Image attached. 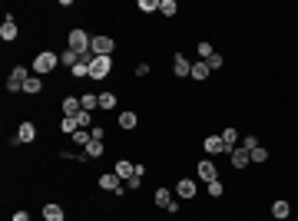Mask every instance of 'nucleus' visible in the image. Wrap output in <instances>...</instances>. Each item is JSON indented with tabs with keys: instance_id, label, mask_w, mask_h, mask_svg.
Here are the masks:
<instances>
[{
	"instance_id": "obj_1",
	"label": "nucleus",
	"mask_w": 298,
	"mask_h": 221,
	"mask_svg": "<svg viewBox=\"0 0 298 221\" xmlns=\"http://www.w3.org/2000/svg\"><path fill=\"white\" fill-rule=\"evenodd\" d=\"M93 36L90 33H86V30H70V36H67V50H73V53H77V56H86V53H93Z\"/></svg>"
},
{
	"instance_id": "obj_2",
	"label": "nucleus",
	"mask_w": 298,
	"mask_h": 221,
	"mask_svg": "<svg viewBox=\"0 0 298 221\" xmlns=\"http://www.w3.org/2000/svg\"><path fill=\"white\" fill-rule=\"evenodd\" d=\"M56 63H60V56L53 53V50H43V53L34 56V76H47V73H53Z\"/></svg>"
},
{
	"instance_id": "obj_3",
	"label": "nucleus",
	"mask_w": 298,
	"mask_h": 221,
	"mask_svg": "<svg viewBox=\"0 0 298 221\" xmlns=\"http://www.w3.org/2000/svg\"><path fill=\"white\" fill-rule=\"evenodd\" d=\"M34 76L27 66H14L10 69V76H7V93H23V86H27V79Z\"/></svg>"
},
{
	"instance_id": "obj_4",
	"label": "nucleus",
	"mask_w": 298,
	"mask_h": 221,
	"mask_svg": "<svg viewBox=\"0 0 298 221\" xmlns=\"http://www.w3.org/2000/svg\"><path fill=\"white\" fill-rule=\"evenodd\" d=\"M103 192H113V195H126V185H123V179H119L116 172H103L100 175V182H96Z\"/></svg>"
},
{
	"instance_id": "obj_5",
	"label": "nucleus",
	"mask_w": 298,
	"mask_h": 221,
	"mask_svg": "<svg viewBox=\"0 0 298 221\" xmlns=\"http://www.w3.org/2000/svg\"><path fill=\"white\" fill-rule=\"evenodd\" d=\"M110 69H113V56H96V60L90 63V79H106L110 76Z\"/></svg>"
},
{
	"instance_id": "obj_6",
	"label": "nucleus",
	"mask_w": 298,
	"mask_h": 221,
	"mask_svg": "<svg viewBox=\"0 0 298 221\" xmlns=\"http://www.w3.org/2000/svg\"><path fill=\"white\" fill-rule=\"evenodd\" d=\"M202 149H206V155H229L232 149L225 142H222V136H209L206 142H202Z\"/></svg>"
},
{
	"instance_id": "obj_7",
	"label": "nucleus",
	"mask_w": 298,
	"mask_h": 221,
	"mask_svg": "<svg viewBox=\"0 0 298 221\" xmlns=\"http://www.w3.org/2000/svg\"><path fill=\"white\" fill-rule=\"evenodd\" d=\"M229 162H232V168H239V172H242V168H249V165H252V155H249V149L236 145V149L229 152Z\"/></svg>"
},
{
	"instance_id": "obj_8",
	"label": "nucleus",
	"mask_w": 298,
	"mask_h": 221,
	"mask_svg": "<svg viewBox=\"0 0 298 221\" xmlns=\"http://www.w3.org/2000/svg\"><path fill=\"white\" fill-rule=\"evenodd\" d=\"M93 56H113V50H116V43H113V36H93Z\"/></svg>"
},
{
	"instance_id": "obj_9",
	"label": "nucleus",
	"mask_w": 298,
	"mask_h": 221,
	"mask_svg": "<svg viewBox=\"0 0 298 221\" xmlns=\"http://www.w3.org/2000/svg\"><path fill=\"white\" fill-rule=\"evenodd\" d=\"M173 73H176V76H179V79L192 76V63H189V60H186V56H182V53H176V56H173Z\"/></svg>"
},
{
	"instance_id": "obj_10",
	"label": "nucleus",
	"mask_w": 298,
	"mask_h": 221,
	"mask_svg": "<svg viewBox=\"0 0 298 221\" xmlns=\"http://www.w3.org/2000/svg\"><path fill=\"white\" fill-rule=\"evenodd\" d=\"M0 40H7V43L17 40V17L14 14H7V20L0 23Z\"/></svg>"
},
{
	"instance_id": "obj_11",
	"label": "nucleus",
	"mask_w": 298,
	"mask_h": 221,
	"mask_svg": "<svg viewBox=\"0 0 298 221\" xmlns=\"http://www.w3.org/2000/svg\"><path fill=\"white\" fill-rule=\"evenodd\" d=\"M195 168H199V179L206 182V185H209V182H215V179H219V168L212 165V159H202Z\"/></svg>"
},
{
	"instance_id": "obj_12",
	"label": "nucleus",
	"mask_w": 298,
	"mask_h": 221,
	"mask_svg": "<svg viewBox=\"0 0 298 221\" xmlns=\"http://www.w3.org/2000/svg\"><path fill=\"white\" fill-rule=\"evenodd\" d=\"M116 122H119V129H123V132H133L139 125V116L133 109H126V112H119V116H116Z\"/></svg>"
},
{
	"instance_id": "obj_13",
	"label": "nucleus",
	"mask_w": 298,
	"mask_h": 221,
	"mask_svg": "<svg viewBox=\"0 0 298 221\" xmlns=\"http://www.w3.org/2000/svg\"><path fill=\"white\" fill-rule=\"evenodd\" d=\"M176 195L186 198V201H192L195 198V182L192 179H179V182H176Z\"/></svg>"
},
{
	"instance_id": "obj_14",
	"label": "nucleus",
	"mask_w": 298,
	"mask_h": 221,
	"mask_svg": "<svg viewBox=\"0 0 298 221\" xmlns=\"http://www.w3.org/2000/svg\"><path fill=\"white\" fill-rule=\"evenodd\" d=\"M60 109H63V116H80V112H83V106H80V96H63Z\"/></svg>"
},
{
	"instance_id": "obj_15",
	"label": "nucleus",
	"mask_w": 298,
	"mask_h": 221,
	"mask_svg": "<svg viewBox=\"0 0 298 221\" xmlns=\"http://www.w3.org/2000/svg\"><path fill=\"white\" fill-rule=\"evenodd\" d=\"M288 214H291V205H288V201H285V198H275V201H272V218L285 221V218H288Z\"/></svg>"
},
{
	"instance_id": "obj_16",
	"label": "nucleus",
	"mask_w": 298,
	"mask_h": 221,
	"mask_svg": "<svg viewBox=\"0 0 298 221\" xmlns=\"http://www.w3.org/2000/svg\"><path fill=\"white\" fill-rule=\"evenodd\" d=\"M37 139V125L34 122H20V129H17V145L20 142H34Z\"/></svg>"
},
{
	"instance_id": "obj_17",
	"label": "nucleus",
	"mask_w": 298,
	"mask_h": 221,
	"mask_svg": "<svg viewBox=\"0 0 298 221\" xmlns=\"http://www.w3.org/2000/svg\"><path fill=\"white\" fill-rule=\"evenodd\" d=\"M43 221H67V211L60 205H43Z\"/></svg>"
},
{
	"instance_id": "obj_18",
	"label": "nucleus",
	"mask_w": 298,
	"mask_h": 221,
	"mask_svg": "<svg viewBox=\"0 0 298 221\" xmlns=\"http://www.w3.org/2000/svg\"><path fill=\"white\" fill-rule=\"evenodd\" d=\"M80 106H83V112H96L100 109V93H86V96H80Z\"/></svg>"
},
{
	"instance_id": "obj_19",
	"label": "nucleus",
	"mask_w": 298,
	"mask_h": 221,
	"mask_svg": "<svg viewBox=\"0 0 298 221\" xmlns=\"http://www.w3.org/2000/svg\"><path fill=\"white\" fill-rule=\"evenodd\" d=\"M113 172H116L119 179H133V172H136V165H133V162H126V159H119L116 165H113Z\"/></svg>"
},
{
	"instance_id": "obj_20",
	"label": "nucleus",
	"mask_w": 298,
	"mask_h": 221,
	"mask_svg": "<svg viewBox=\"0 0 298 221\" xmlns=\"http://www.w3.org/2000/svg\"><path fill=\"white\" fill-rule=\"evenodd\" d=\"M153 201H156V208H169L173 205V192H169V188H156Z\"/></svg>"
},
{
	"instance_id": "obj_21",
	"label": "nucleus",
	"mask_w": 298,
	"mask_h": 221,
	"mask_svg": "<svg viewBox=\"0 0 298 221\" xmlns=\"http://www.w3.org/2000/svg\"><path fill=\"white\" fill-rule=\"evenodd\" d=\"M77 129H80L77 116H63V119H60V132H63V136H73Z\"/></svg>"
},
{
	"instance_id": "obj_22",
	"label": "nucleus",
	"mask_w": 298,
	"mask_h": 221,
	"mask_svg": "<svg viewBox=\"0 0 298 221\" xmlns=\"http://www.w3.org/2000/svg\"><path fill=\"white\" fill-rule=\"evenodd\" d=\"M143 175H146V168H143V165H136V172H133V179H126V192H136V188L143 185Z\"/></svg>"
},
{
	"instance_id": "obj_23",
	"label": "nucleus",
	"mask_w": 298,
	"mask_h": 221,
	"mask_svg": "<svg viewBox=\"0 0 298 221\" xmlns=\"http://www.w3.org/2000/svg\"><path fill=\"white\" fill-rule=\"evenodd\" d=\"M209 73H212V69H209V63H206V60L192 63V79H209Z\"/></svg>"
},
{
	"instance_id": "obj_24",
	"label": "nucleus",
	"mask_w": 298,
	"mask_h": 221,
	"mask_svg": "<svg viewBox=\"0 0 298 221\" xmlns=\"http://www.w3.org/2000/svg\"><path fill=\"white\" fill-rule=\"evenodd\" d=\"M70 139H73V142H77V145H80V149H86V145H90V142H93V136H90V129H77V132H73V136H70Z\"/></svg>"
},
{
	"instance_id": "obj_25",
	"label": "nucleus",
	"mask_w": 298,
	"mask_h": 221,
	"mask_svg": "<svg viewBox=\"0 0 298 221\" xmlns=\"http://www.w3.org/2000/svg\"><path fill=\"white\" fill-rule=\"evenodd\" d=\"M23 93H30V96L43 93V76H30V79H27V86H23Z\"/></svg>"
},
{
	"instance_id": "obj_26",
	"label": "nucleus",
	"mask_w": 298,
	"mask_h": 221,
	"mask_svg": "<svg viewBox=\"0 0 298 221\" xmlns=\"http://www.w3.org/2000/svg\"><path fill=\"white\" fill-rule=\"evenodd\" d=\"M103 152H106V149H103V142H96V139H93V142L83 149V155H86V159H100Z\"/></svg>"
},
{
	"instance_id": "obj_27",
	"label": "nucleus",
	"mask_w": 298,
	"mask_h": 221,
	"mask_svg": "<svg viewBox=\"0 0 298 221\" xmlns=\"http://www.w3.org/2000/svg\"><path fill=\"white\" fill-rule=\"evenodd\" d=\"M159 14L162 17H176L179 14V4H176V0H159Z\"/></svg>"
},
{
	"instance_id": "obj_28",
	"label": "nucleus",
	"mask_w": 298,
	"mask_h": 221,
	"mask_svg": "<svg viewBox=\"0 0 298 221\" xmlns=\"http://www.w3.org/2000/svg\"><path fill=\"white\" fill-rule=\"evenodd\" d=\"M60 63H63V66H70V69H73V66L80 63V56L73 53V50H63V53H60Z\"/></svg>"
},
{
	"instance_id": "obj_29",
	"label": "nucleus",
	"mask_w": 298,
	"mask_h": 221,
	"mask_svg": "<svg viewBox=\"0 0 298 221\" xmlns=\"http://www.w3.org/2000/svg\"><path fill=\"white\" fill-rule=\"evenodd\" d=\"M113 106H116V96H113V93H100V109L110 112Z\"/></svg>"
},
{
	"instance_id": "obj_30",
	"label": "nucleus",
	"mask_w": 298,
	"mask_h": 221,
	"mask_svg": "<svg viewBox=\"0 0 298 221\" xmlns=\"http://www.w3.org/2000/svg\"><path fill=\"white\" fill-rule=\"evenodd\" d=\"M70 73H73V79H86V76H90V63H77Z\"/></svg>"
},
{
	"instance_id": "obj_31",
	"label": "nucleus",
	"mask_w": 298,
	"mask_h": 221,
	"mask_svg": "<svg viewBox=\"0 0 298 221\" xmlns=\"http://www.w3.org/2000/svg\"><path fill=\"white\" fill-rule=\"evenodd\" d=\"M222 142L229 145V149H236V142H239V132H236V129H225V132H222Z\"/></svg>"
},
{
	"instance_id": "obj_32",
	"label": "nucleus",
	"mask_w": 298,
	"mask_h": 221,
	"mask_svg": "<svg viewBox=\"0 0 298 221\" xmlns=\"http://www.w3.org/2000/svg\"><path fill=\"white\" fill-rule=\"evenodd\" d=\"M209 195H212V198H222V195H225V185H222L219 179H215V182H209Z\"/></svg>"
},
{
	"instance_id": "obj_33",
	"label": "nucleus",
	"mask_w": 298,
	"mask_h": 221,
	"mask_svg": "<svg viewBox=\"0 0 298 221\" xmlns=\"http://www.w3.org/2000/svg\"><path fill=\"white\" fill-rule=\"evenodd\" d=\"M249 155H252V162H255V165H262V162H265V159H269V152H265L262 145H258V149H252V152H249Z\"/></svg>"
},
{
	"instance_id": "obj_34",
	"label": "nucleus",
	"mask_w": 298,
	"mask_h": 221,
	"mask_svg": "<svg viewBox=\"0 0 298 221\" xmlns=\"http://www.w3.org/2000/svg\"><path fill=\"white\" fill-rule=\"evenodd\" d=\"M153 10H159L156 0H139V14H153Z\"/></svg>"
},
{
	"instance_id": "obj_35",
	"label": "nucleus",
	"mask_w": 298,
	"mask_h": 221,
	"mask_svg": "<svg viewBox=\"0 0 298 221\" xmlns=\"http://www.w3.org/2000/svg\"><path fill=\"white\" fill-rule=\"evenodd\" d=\"M77 122H80V129H93V112H80Z\"/></svg>"
},
{
	"instance_id": "obj_36",
	"label": "nucleus",
	"mask_w": 298,
	"mask_h": 221,
	"mask_svg": "<svg viewBox=\"0 0 298 221\" xmlns=\"http://www.w3.org/2000/svg\"><path fill=\"white\" fill-rule=\"evenodd\" d=\"M212 53H215V50H212V43H209V40H202V43H199V56H202V60H209Z\"/></svg>"
},
{
	"instance_id": "obj_37",
	"label": "nucleus",
	"mask_w": 298,
	"mask_h": 221,
	"mask_svg": "<svg viewBox=\"0 0 298 221\" xmlns=\"http://www.w3.org/2000/svg\"><path fill=\"white\" fill-rule=\"evenodd\" d=\"M206 63H209V69H219V66H222V53H212Z\"/></svg>"
},
{
	"instance_id": "obj_38",
	"label": "nucleus",
	"mask_w": 298,
	"mask_h": 221,
	"mask_svg": "<svg viewBox=\"0 0 298 221\" xmlns=\"http://www.w3.org/2000/svg\"><path fill=\"white\" fill-rule=\"evenodd\" d=\"M242 149H249V152H252V149H258V139H255V136H245Z\"/></svg>"
},
{
	"instance_id": "obj_39",
	"label": "nucleus",
	"mask_w": 298,
	"mask_h": 221,
	"mask_svg": "<svg viewBox=\"0 0 298 221\" xmlns=\"http://www.w3.org/2000/svg\"><path fill=\"white\" fill-rule=\"evenodd\" d=\"M136 76H149V63H136Z\"/></svg>"
},
{
	"instance_id": "obj_40",
	"label": "nucleus",
	"mask_w": 298,
	"mask_h": 221,
	"mask_svg": "<svg viewBox=\"0 0 298 221\" xmlns=\"http://www.w3.org/2000/svg\"><path fill=\"white\" fill-rule=\"evenodd\" d=\"M90 136H93V139H96V142H103V136H106V132H103V129H100V125H93V129H90Z\"/></svg>"
},
{
	"instance_id": "obj_41",
	"label": "nucleus",
	"mask_w": 298,
	"mask_h": 221,
	"mask_svg": "<svg viewBox=\"0 0 298 221\" xmlns=\"http://www.w3.org/2000/svg\"><path fill=\"white\" fill-rule=\"evenodd\" d=\"M14 221H30V214H27V211H23V208H20V211H14Z\"/></svg>"
}]
</instances>
